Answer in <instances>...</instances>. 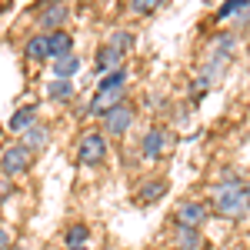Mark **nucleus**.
I'll return each instance as SVG.
<instances>
[{"label":"nucleus","instance_id":"1a4fd4ad","mask_svg":"<svg viewBox=\"0 0 250 250\" xmlns=\"http://www.w3.org/2000/svg\"><path fill=\"white\" fill-rule=\"evenodd\" d=\"M7 127L14 130V134H27L30 127H37V107L30 104V107H20L17 114L7 120Z\"/></svg>","mask_w":250,"mask_h":250},{"label":"nucleus","instance_id":"9b49d317","mask_svg":"<svg viewBox=\"0 0 250 250\" xmlns=\"http://www.w3.org/2000/svg\"><path fill=\"white\" fill-rule=\"evenodd\" d=\"M27 60H50V37L47 34H37V37L27 40Z\"/></svg>","mask_w":250,"mask_h":250},{"label":"nucleus","instance_id":"b1692460","mask_svg":"<svg viewBox=\"0 0 250 250\" xmlns=\"http://www.w3.org/2000/svg\"><path fill=\"white\" fill-rule=\"evenodd\" d=\"M7 244H10V237H7V230L0 227V250H7Z\"/></svg>","mask_w":250,"mask_h":250},{"label":"nucleus","instance_id":"6e6552de","mask_svg":"<svg viewBox=\"0 0 250 250\" xmlns=\"http://www.w3.org/2000/svg\"><path fill=\"white\" fill-rule=\"evenodd\" d=\"M37 20H40V27H43L47 34H50V30H57L60 23L67 20V3H63V0H54L47 10H40V17H37Z\"/></svg>","mask_w":250,"mask_h":250},{"label":"nucleus","instance_id":"a211bd4d","mask_svg":"<svg viewBox=\"0 0 250 250\" xmlns=\"http://www.w3.org/2000/svg\"><path fill=\"white\" fill-rule=\"evenodd\" d=\"M63 237H67V247H83L87 237H90V227H87V224H70Z\"/></svg>","mask_w":250,"mask_h":250},{"label":"nucleus","instance_id":"9d476101","mask_svg":"<svg viewBox=\"0 0 250 250\" xmlns=\"http://www.w3.org/2000/svg\"><path fill=\"white\" fill-rule=\"evenodd\" d=\"M173 244H177V250H197L200 247V230H197V227H180V224H177Z\"/></svg>","mask_w":250,"mask_h":250},{"label":"nucleus","instance_id":"4468645a","mask_svg":"<svg viewBox=\"0 0 250 250\" xmlns=\"http://www.w3.org/2000/svg\"><path fill=\"white\" fill-rule=\"evenodd\" d=\"M47 140H50V134H47V127H40V124H37V127H30V130L23 134V147L37 154V150H43V147H47Z\"/></svg>","mask_w":250,"mask_h":250},{"label":"nucleus","instance_id":"4be33fe9","mask_svg":"<svg viewBox=\"0 0 250 250\" xmlns=\"http://www.w3.org/2000/svg\"><path fill=\"white\" fill-rule=\"evenodd\" d=\"M164 0H134V14H154Z\"/></svg>","mask_w":250,"mask_h":250},{"label":"nucleus","instance_id":"ddd939ff","mask_svg":"<svg viewBox=\"0 0 250 250\" xmlns=\"http://www.w3.org/2000/svg\"><path fill=\"white\" fill-rule=\"evenodd\" d=\"M164 193H167V180H150V184H140L137 187L140 204H154L157 197H164Z\"/></svg>","mask_w":250,"mask_h":250},{"label":"nucleus","instance_id":"20e7f679","mask_svg":"<svg viewBox=\"0 0 250 250\" xmlns=\"http://www.w3.org/2000/svg\"><path fill=\"white\" fill-rule=\"evenodd\" d=\"M107 154V144H104V134H83L80 137V147H77V157L80 164H100Z\"/></svg>","mask_w":250,"mask_h":250},{"label":"nucleus","instance_id":"dca6fc26","mask_svg":"<svg viewBox=\"0 0 250 250\" xmlns=\"http://www.w3.org/2000/svg\"><path fill=\"white\" fill-rule=\"evenodd\" d=\"M47 97H50V100H70V97H74V87H70V80L54 77L50 83H47Z\"/></svg>","mask_w":250,"mask_h":250},{"label":"nucleus","instance_id":"7ed1b4c3","mask_svg":"<svg viewBox=\"0 0 250 250\" xmlns=\"http://www.w3.org/2000/svg\"><path fill=\"white\" fill-rule=\"evenodd\" d=\"M100 124H104V134L120 137L130 124H134V110H130L127 104H120V107H114V110H107V114L100 117Z\"/></svg>","mask_w":250,"mask_h":250},{"label":"nucleus","instance_id":"a878e982","mask_svg":"<svg viewBox=\"0 0 250 250\" xmlns=\"http://www.w3.org/2000/svg\"><path fill=\"white\" fill-rule=\"evenodd\" d=\"M247 197H250V184H247Z\"/></svg>","mask_w":250,"mask_h":250},{"label":"nucleus","instance_id":"0eeeda50","mask_svg":"<svg viewBox=\"0 0 250 250\" xmlns=\"http://www.w3.org/2000/svg\"><path fill=\"white\" fill-rule=\"evenodd\" d=\"M120 100H124V87H120V90H97V97L90 100V107H87V114L104 117L107 110L120 107Z\"/></svg>","mask_w":250,"mask_h":250},{"label":"nucleus","instance_id":"aec40b11","mask_svg":"<svg viewBox=\"0 0 250 250\" xmlns=\"http://www.w3.org/2000/svg\"><path fill=\"white\" fill-rule=\"evenodd\" d=\"M124 80H127L124 70H110V74H104V80H100V90H120Z\"/></svg>","mask_w":250,"mask_h":250},{"label":"nucleus","instance_id":"393cba45","mask_svg":"<svg viewBox=\"0 0 250 250\" xmlns=\"http://www.w3.org/2000/svg\"><path fill=\"white\" fill-rule=\"evenodd\" d=\"M67 250H87V244H83V247H67Z\"/></svg>","mask_w":250,"mask_h":250},{"label":"nucleus","instance_id":"412c9836","mask_svg":"<svg viewBox=\"0 0 250 250\" xmlns=\"http://www.w3.org/2000/svg\"><path fill=\"white\" fill-rule=\"evenodd\" d=\"M110 47H114L117 54H124V50H130V47H134V34H127V30H117L114 37H110Z\"/></svg>","mask_w":250,"mask_h":250},{"label":"nucleus","instance_id":"f03ea898","mask_svg":"<svg viewBox=\"0 0 250 250\" xmlns=\"http://www.w3.org/2000/svg\"><path fill=\"white\" fill-rule=\"evenodd\" d=\"M30 157H34V150H27L23 144H10V147L0 154V173H7V177L27 173L30 170Z\"/></svg>","mask_w":250,"mask_h":250},{"label":"nucleus","instance_id":"2eb2a0df","mask_svg":"<svg viewBox=\"0 0 250 250\" xmlns=\"http://www.w3.org/2000/svg\"><path fill=\"white\" fill-rule=\"evenodd\" d=\"M77 70H80V60L74 57V54H67V57H60L57 63H54V77H60V80H70Z\"/></svg>","mask_w":250,"mask_h":250},{"label":"nucleus","instance_id":"5701e85b","mask_svg":"<svg viewBox=\"0 0 250 250\" xmlns=\"http://www.w3.org/2000/svg\"><path fill=\"white\" fill-rule=\"evenodd\" d=\"M10 193V180H7V173H0V200Z\"/></svg>","mask_w":250,"mask_h":250},{"label":"nucleus","instance_id":"f8f14e48","mask_svg":"<svg viewBox=\"0 0 250 250\" xmlns=\"http://www.w3.org/2000/svg\"><path fill=\"white\" fill-rule=\"evenodd\" d=\"M47 37H50V60H60V57H67V54H70L74 40L67 37L63 30H50Z\"/></svg>","mask_w":250,"mask_h":250},{"label":"nucleus","instance_id":"f257e3e1","mask_svg":"<svg viewBox=\"0 0 250 250\" xmlns=\"http://www.w3.org/2000/svg\"><path fill=\"white\" fill-rule=\"evenodd\" d=\"M213 207H217V213H224V217H230V220H240L244 213H247L250 207V197H247V187L233 177V173H227L217 187H213Z\"/></svg>","mask_w":250,"mask_h":250},{"label":"nucleus","instance_id":"39448f33","mask_svg":"<svg viewBox=\"0 0 250 250\" xmlns=\"http://www.w3.org/2000/svg\"><path fill=\"white\" fill-rule=\"evenodd\" d=\"M167 147H170V134H167V130H160V127H154V130H147V137H144L140 154L147 157V160H157V157H164Z\"/></svg>","mask_w":250,"mask_h":250},{"label":"nucleus","instance_id":"423d86ee","mask_svg":"<svg viewBox=\"0 0 250 250\" xmlns=\"http://www.w3.org/2000/svg\"><path fill=\"white\" fill-rule=\"evenodd\" d=\"M204 217H207V207H204L200 200H184V204H177V224H180V227H200Z\"/></svg>","mask_w":250,"mask_h":250},{"label":"nucleus","instance_id":"f3484780","mask_svg":"<svg viewBox=\"0 0 250 250\" xmlns=\"http://www.w3.org/2000/svg\"><path fill=\"white\" fill-rule=\"evenodd\" d=\"M117 60H120V54L107 43V47H100V50H97V63H94V67L100 70V74H107L110 67H117Z\"/></svg>","mask_w":250,"mask_h":250},{"label":"nucleus","instance_id":"6ab92c4d","mask_svg":"<svg viewBox=\"0 0 250 250\" xmlns=\"http://www.w3.org/2000/svg\"><path fill=\"white\" fill-rule=\"evenodd\" d=\"M237 10H250V0H224V3L217 7V20H227V17H233Z\"/></svg>","mask_w":250,"mask_h":250}]
</instances>
